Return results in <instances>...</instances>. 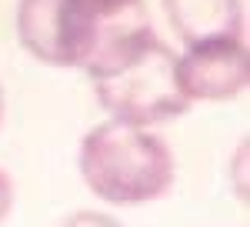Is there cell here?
Listing matches in <instances>:
<instances>
[{"instance_id": "2", "label": "cell", "mask_w": 250, "mask_h": 227, "mask_svg": "<svg viewBox=\"0 0 250 227\" xmlns=\"http://www.w3.org/2000/svg\"><path fill=\"white\" fill-rule=\"evenodd\" d=\"M150 27L144 0H20L17 37L23 50L50 67L83 70L124 34Z\"/></svg>"}, {"instance_id": "8", "label": "cell", "mask_w": 250, "mask_h": 227, "mask_svg": "<svg viewBox=\"0 0 250 227\" xmlns=\"http://www.w3.org/2000/svg\"><path fill=\"white\" fill-rule=\"evenodd\" d=\"M0 120H3V91H0Z\"/></svg>"}, {"instance_id": "5", "label": "cell", "mask_w": 250, "mask_h": 227, "mask_svg": "<svg viewBox=\"0 0 250 227\" xmlns=\"http://www.w3.org/2000/svg\"><path fill=\"white\" fill-rule=\"evenodd\" d=\"M164 14L184 47L217 37H240L244 30L240 0H164Z\"/></svg>"}, {"instance_id": "4", "label": "cell", "mask_w": 250, "mask_h": 227, "mask_svg": "<svg viewBox=\"0 0 250 227\" xmlns=\"http://www.w3.org/2000/svg\"><path fill=\"white\" fill-rule=\"evenodd\" d=\"M250 54L240 37H217L184 47L177 54V84L187 104L233 100L247 91Z\"/></svg>"}, {"instance_id": "7", "label": "cell", "mask_w": 250, "mask_h": 227, "mask_svg": "<svg viewBox=\"0 0 250 227\" xmlns=\"http://www.w3.org/2000/svg\"><path fill=\"white\" fill-rule=\"evenodd\" d=\"M10 207H14V184H10V177L0 170V224L7 221Z\"/></svg>"}, {"instance_id": "3", "label": "cell", "mask_w": 250, "mask_h": 227, "mask_svg": "<svg viewBox=\"0 0 250 227\" xmlns=\"http://www.w3.org/2000/svg\"><path fill=\"white\" fill-rule=\"evenodd\" d=\"M77 167L87 190L110 207H137L170 194L177 167L170 147L127 120L107 117L83 134Z\"/></svg>"}, {"instance_id": "6", "label": "cell", "mask_w": 250, "mask_h": 227, "mask_svg": "<svg viewBox=\"0 0 250 227\" xmlns=\"http://www.w3.org/2000/svg\"><path fill=\"white\" fill-rule=\"evenodd\" d=\"M57 227H124V224L117 217H110V214H100V210H74Z\"/></svg>"}, {"instance_id": "1", "label": "cell", "mask_w": 250, "mask_h": 227, "mask_svg": "<svg viewBox=\"0 0 250 227\" xmlns=\"http://www.w3.org/2000/svg\"><path fill=\"white\" fill-rule=\"evenodd\" d=\"M94 80L100 107L137 127H157L190 111L177 84V54L154 34L140 27L114 40L83 67Z\"/></svg>"}]
</instances>
